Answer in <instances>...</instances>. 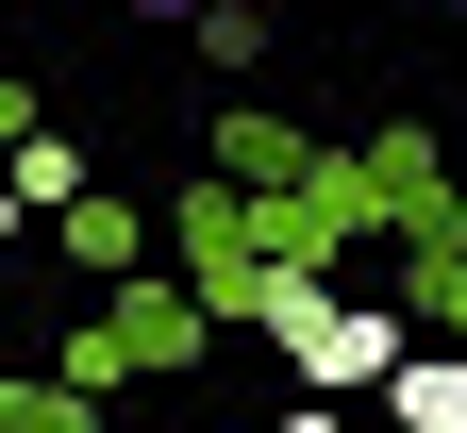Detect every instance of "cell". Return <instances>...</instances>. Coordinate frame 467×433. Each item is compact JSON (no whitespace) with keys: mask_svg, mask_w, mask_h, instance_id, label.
<instances>
[{"mask_svg":"<svg viewBox=\"0 0 467 433\" xmlns=\"http://www.w3.org/2000/svg\"><path fill=\"white\" fill-rule=\"evenodd\" d=\"M384 417H400V433H467V350H400Z\"/></svg>","mask_w":467,"mask_h":433,"instance_id":"cell-3","label":"cell"},{"mask_svg":"<svg viewBox=\"0 0 467 433\" xmlns=\"http://www.w3.org/2000/svg\"><path fill=\"white\" fill-rule=\"evenodd\" d=\"M0 251H17V183H0Z\"/></svg>","mask_w":467,"mask_h":433,"instance_id":"cell-7","label":"cell"},{"mask_svg":"<svg viewBox=\"0 0 467 433\" xmlns=\"http://www.w3.org/2000/svg\"><path fill=\"white\" fill-rule=\"evenodd\" d=\"M234 317H251V334H267L284 366H301L317 400H384V384H400V350H418V334L384 317V300H334V284H317L301 251H267V267H234Z\"/></svg>","mask_w":467,"mask_h":433,"instance_id":"cell-1","label":"cell"},{"mask_svg":"<svg viewBox=\"0 0 467 433\" xmlns=\"http://www.w3.org/2000/svg\"><path fill=\"white\" fill-rule=\"evenodd\" d=\"M418 300H434V317H451V334H467V267H418Z\"/></svg>","mask_w":467,"mask_h":433,"instance_id":"cell-4","label":"cell"},{"mask_svg":"<svg viewBox=\"0 0 467 433\" xmlns=\"http://www.w3.org/2000/svg\"><path fill=\"white\" fill-rule=\"evenodd\" d=\"M0 183H17V217H84V150L67 134H0Z\"/></svg>","mask_w":467,"mask_h":433,"instance_id":"cell-2","label":"cell"},{"mask_svg":"<svg viewBox=\"0 0 467 433\" xmlns=\"http://www.w3.org/2000/svg\"><path fill=\"white\" fill-rule=\"evenodd\" d=\"M134 17H167V34H201V17H217V0H134Z\"/></svg>","mask_w":467,"mask_h":433,"instance_id":"cell-5","label":"cell"},{"mask_svg":"<svg viewBox=\"0 0 467 433\" xmlns=\"http://www.w3.org/2000/svg\"><path fill=\"white\" fill-rule=\"evenodd\" d=\"M284 433H350V417H334V400H301V417H284Z\"/></svg>","mask_w":467,"mask_h":433,"instance_id":"cell-6","label":"cell"}]
</instances>
